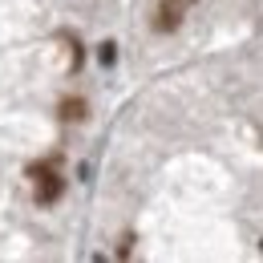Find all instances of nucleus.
Segmentation results:
<instances>
[{
  "mask_svg": "<svg viewBox=\"0 0 263 263\" xmlns=\"http://www.w3.org/2000/svg\"><path fill=\"white\" fill-rule=\"evenodd\" d=\"M98 57H101V65H114V61H118V45H114V41H105Z\"/></svg>",
  "mask_w": 263,
  "mask_h": 263,
  "instance_id": "obj_3",
  "label": "nucleus"
},
{
  "mask_svg": "<svg viewBox=\"0 0 263 263\" xmlns=\"http://www.w3.org/2000/svg\"><path fill=\"white\" fill-rule=\"evenodd\" d=\"M174 4H178V8H191V4H195V0H174Z\"/></svg>",
  "mask_w": 263,
  "mask_h": 263,
  "instance_id": "obj_4",
  "label": "nucleus"
},
{
  "mask_svg": "<svg viewBox=\"0 0 263 263\" xmlns=\"http://www.w3.org/2000/svg\"><path fill=\"white\" fill-rule=\"evenodd\" d=\"M57 118H61V122H85V118H89V105H85V98H61V105H57Z\"/></svg>",
  "mask_w": 263,
  "mask_h": 263,
  "instance_id": "obj_2",
  "label": "nucleus"
},
{
  "mask_svg": "<svg viewBox=\"0 0 263 263\" xmlns=\"http://www.w3.org/2000/svg\"><path fill=\"white\" fill-rule=\"evenodd\" d=\"M182 12H186V8H178L174 0H162L158 12H154V33H174V29L182 25Z\"/></svg>",
  "mask_w": 263,
  "mask_h": 263,
  "instance_id": "obj_1",
  "label": "nucleus"
}]
</instances>
